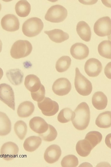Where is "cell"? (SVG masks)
<instances>
[{
  "mask_svg": "<svg viewBox=\"0 0 111 167\" xmlns=\"http://www.w3.org/2000/svg\"><path fill=\"white\" fill-rule=\"evenodd\" d=\"M73 112L69 108H65L61 109L57 116V120L60 123H65L72 120Z\"/></svg>",
  "mask_w": 111,
  "mask_h": 167,
  "instance_id": "1f68e13d",
  "label": "cell"
},
{
  "mask_svg": "<svg viewBox=\"0 0 111 167\" xmlns=\"http://www.w3.org/2000/svg\"><path fill=\"white\" fill-rule=\"evenodd\" d=\"M71 58L68 56H63L60 57L57 61L56 68L59 72H63L69 68L71 64Z\"/></svg>",
  "mask_w": 111,
  "mask_h": 167,
  "instance_id": "83f0119b",
  "label": "cell"
},
{
  "mask_svg": "<svg viewBox=\"0 0 111 167\" xmlns=\"http://www.w3.org/2000/svg\"><path fill=\"white\" fill-rule=\"evenodd\" d=\"M42 85L39 79L35 75H28L25 78V86L31 92H34L39 90Z\"/></svg>",
  "mask_w": 111,
  "mask_h": 167,
  "instance_id": "2e32d148",
  "label": "cell"
},
{
  "mask_svg": "<svg viewBox=\"0 0 111 167\" xmlns=\"http://www.w3.org/2000/svg\"><path fill=\"white\" fill-rule=\"evenodd\" d=\"M3 75V72L2 69L0 67V80L2 79Z\"/></svg>",
  "mask_w": 111,
  "mask_h": 167,
  "instance_id": "d590c367",
  "label": "cell"
},
{
  "mask_svg": "<svg viewBox=\"0 0 111 167\" xmlns=\"http://www.w3.org/2000/svg\"><path fill=\"white\" fill-rule=\"evenodd\" d=\"M15 10L17 14L20 17L27 16L31 11V6L27 0H20L16 3Z\"/></svg>",
  "mask_w": 111,
  "mask_h": 167,
  "instance_id": "484cf974",
  "label": "cell"
},
{
  "mask_svg": "<svg viewBox=\"0 0 111 167\" xmlns=\"http://www.w3.org/2000/svg\"><path fill=\"white\" fill-rule=\"evenodd\" d=\"M102 138V135L100 132L93 131L88 132L86 135L84 139L90 143L93 148L101 142Z\"/></svg>",
  "mask_w": 111,
  "mask_h": 167,
  "instance_id": "f1b7e54d",
  "label": "cell"
},
{
  "mask_svg": "<svg viewBox=\"0 0 111 167\" xmlns=\"http://www.w3.org/2000/svg\"><path fill=\"white\" fill-rule=\"evenodd\" d=\"M37 105L42 113L47 116H53L59 111L58 103L48 97H45L42 101L38 102Z\"/></svg>",
  "mask_w": 111,
  "mask_h": 167,
  "instance_id": "ba28073f",
  "label": "cell"
},
{
  "mask_svg": "<svg viewBox=\"0 0 111 167\" xmlns=\"http://www.w3.org/2000/svg\"><path fill=\"white\" fill-rule=\"evenodd\" d=\"M6 76L12 84L18 85L23 81V74L19 69L10 70L6 72Z\"/></svg>",
  "mask_w": 111,
  "mask_h": 167,
  "instance_id": "7402d4cb",
  "label": "cell"
},
{
  "mask_svg": "<svg viewBox=\"0 0 111 167\" xmlns=\"http://www.w3.org/2000/svg\"><path fill=\"white\" fill-rule=\"evenodd\" d=\"M111 62L108 63L106 66L104 72L106 77L109 79H111Z\"/></svg>",
  "mask_w": 111,
  "mask_h": 167,
  "instance_id": "e575fe53",
  "label": "cell"
},
{
  "mask_svg": "<svg viewBox=\"0 0 111 167\" xmlns=\"http://www.w3.org/2000/svg\"><path fill=\"white\" fill-rule=\"evenodd\" d=\"M39 135L44 141L51 142L55 139L57 135V132L55 128L48 124L47 130L44 133L39 134Z\"/></svg>",
  "mask_w": 111,
  "mask_h": 167,
  "instance_id": "4dcf8cb0",
  "label": "cell"
},
{
  "mask_svg": "<svg viewBox=\"0 0 111 167\" xmlns=\"http://www.w3.org/2000/svg\"><path fill=\"white\" fill-rule=\"evenodd\" d=\"M67 15V10L64 7L60 5H55L48 10L45 19L52 23H58L64 21Z\"/></svg>",
  "mask_w": 111,
  "mask_h": 167,
  "instance_id": "5b68a950",
  "label": "cell"
},
{
  "mask_svg": "<svg viewBox=\"0 0 111 167\" xmlns=\"http://www.w3.org/2000/svg\"><path fill=\"white\" fill-rule=\"evenodd\" d=\"M42 141V139L39 136H30L25 139L23 144V147L26 151L30 152H33L39 147Z\"/></svg>",
  "mask_w": 111,
  "mask_h": 167,
  "instance_id": "44dd1931",
  "label": "cell"
},
{
  "mask_svg": "<svg viewBox=\"0 0 111 167\" xmlns=\"http://www.w3.org/2000/svg\"><path fill=\"white\" fill-rule=\"evenodd\" d=\"M72 88L71 83L65 78H60L54 82L52 90L56 94L59 96L65 95L70 92Z\"/></svg>",
  "mask_w": 111,
  "mask_h": 167,
  "instance_id": "30bf717a",
  "label": "cell"
},
{
  "mask_svg": "<svg viewBox=\"0 0 111 167\" xmlns=\"http://www.w3.org/2000/svg\"><path fill=\"white\" fill-rule=\"evenodd\" d=\"M45 94V88L42 84L39 90L34 92H31V97L33 100L38 102H40L43 99Z\"/></svg>",
  "mask_w": 111,
  "mask_h": 167,
  "instance_id": "836d02e7",
  "label": "cell"
},
{
  "mask_svg": "<svg viewBox=\"0 0 111 167\" xmlns=\"http://www.w3.org/2000/svg\"><path fill=\"white\" fill-rule=\"evenodd\" d=\"M84 69L85 73L88 76L95 77L98 76L101 72L102 66L98 59L91 58L85 62Z\"/></svg>",
  "mask_w": 111,
  "mask_h": 167,
  "instance_id": "8fae6325",
  "label": "cell"
},
{
  "mask_svg": "<svg viewBox=\"0 0 111 167\" xmlns=\"http://www.w3.org/2000/svg\"><path fill=\"white\" fill-rule=\"evenodd\" d=\"M35 109V106L31 101H26L20 104L19 105L17 113L21 118H27L31 116Z\"/></svg>",
  "mask_w": 111,
  "mask_h": 167,
  "instance_id": "ffe728a7",
  "label": "cell"
},
{
  "mask_svg": "<svg viewBox=\"0 0 111 167\" xmlns=\"http://www.w3.org/2000/svg\"><path fill=\"white\" fill-rule=\"evenodd\" d=\"M19 148L15 143L8 142L4 143L1 147L0 155L2 158L7 161L13 159L17 156Z\"/></svg>",
  "mask_w": 111,
  "mask_h": 167,
  "instance_id": "9c48e42d",
  "label": "cell"
},
{
  "mask_svg": "<svg viewBox=\"0 0 111 167\" xmlns=\"http://www.w3.org/2000/svg\"><path fill=\"white\" fill-rule=\"evenodd\" d=\"M44 32L51 40L56 43H61L68 39L69 37L67 33L59 29L45 31Z\"/></svg>",
  "mask_w": 111,
  "mask_h": 167,
  "instance_id": "ac0fdd59",
  "label": "cell"
},
{
  "mask_svg": "<svg viewBox=\"0 0 111 167\" xmlns=\"http://www.w3.org/2000/svg\"><path fill=\"white\" fill-rule=\"evenodd\" d=\"M111 113L110 111H106L100 113L97 117L95 124L99 127L106 128L111 125Z\"/></svg>",
  "mask_w": 111,
  "mask_h": 167,
  "instance_id": "d4e9b609",
  "label": "cell"
},
{
  "mask_svg": "<svg viewBox=\"0 0 111 167\" xmlns=\"http://www.w3.org/2000/svg\"><path fill=\"white\" fill-rule=\"evenodd\" d=\"M61 154L60 147L57 144H52L45 150L44 155L45 160L47 163L52 164L57 161Z\"/></svg>",
  "mask_w": 111,
  "mask_h": 167,
  "instance_id": "5bb4252c",
  "label": "cell"
},
{
  "mask_svg": "<svg viewBox=\"0 0 111 167\" xmlns=\"http://www.w3.org/2000/svg\"><path fill=\"white\" fill-rule=\"evenodd\" d=\"M111 43L110 41L104 40L101 41L98 46V51L99 54L105 58H111Z\"/></svg>",
  "mask_w": 111,
  "mask_h": 167,
  "instance_id": "4316f807",
  "label": "cell"
},
{
  "mask_svg": "<svg viewBox=\"0 0 111 167\" xmlns=\"http://www.w3.org/2000/svg\"><path fill=\"white\" fill-rule=\"evenodd\" d=\"M14 132L18 138L23 140L27 132V126L23 121L19 120L16 122L14 126Z\"/></svg>",
  "mask_w": 111,
  "mask_h": 167,
  "instance_id": "f546056e",
  "label": "cell"
},
{
  "mask_svg": "<svg viewBox=\"0 0 111 167\" xmlns=\"http://www.w3.org/2000/svg\"><path fill=\"white\" fill-rule=\"evenodd\" d=\"M108 99L106 96L102 92H95L92 98V103L94 107L98 110H103L107 106Z\"/></svg>",
  "mask_w": 111,
  "mask_h": 167,
  "instance_id": "d6986e66",
  "label": "cell"
},
{
  "mask_svg": "<svg viewBox=\"0 0 111 167\" xmlns=\"http://www.w3.org/2000/svg\"><path fill=\"white\" fill-rule=\"evenodd\" d=\"M95 33L99 36L110 35L111 34V21L108 16L98 19L95 23L93 27Z\"/></svg>",
  "mask_w": 111,
  "mask_h": 167,
  "instance_id": "8992f818",
  "label": "cell"
},
{
  "mask_svg": "<svg viewBox=\"0 0 111 167\" xmlns=\"http://www.w3.org/2000/svg\"><path fill=\"white\" fill-rule=\"evenodd\" d=\"M29 125L33 131L39 134L45 132L48 128V124L44 119L39 116L32 118L29 121Z\"/></svg>",
  "mask_w": 111,
  "mask_h": 167,
  "instance_id": "9a60e30c",
  "label": "cell"
},
{
  "mask_svg": "<svg viewBox=\"0 0 111 167\" xmlns=\"http://www.w3.org/2000/svg\"><path fill=\"white\" fill-rule=\"evenodd\" d=\"M2 9V5L1 3H0V11H1Z\"/></svg>",
  "mask_w": 111,
  "mask_h": 167,
  "instance_id": "74e56055",
  "label": "cell"
},
{
  "mask_svg": "<svg viewBox=\"0 0 111 167\" xmlns=\"http://www.w3.org/2000/svg\"><path fill=\"white\" fill-rule=\"evenodd\" d=\"M78 158L73 155H68L64 156L62 159L61 164L63 167H76L78 165Z\"/></svg>",
  "mask_w": 111,
  "mask_h": 167,
  "instance_id": "d6a6232c",
  "label": "cell"
},
{
  "mask_svg": "<svg viewBox=\"0 0 111 167\" xmlns=\"http://www.w3.org/2000/svg\"><path fill=\"white\" fill-rule=\"evenodd\" d=\"M11 130V123L7 115L0 111V136L9 134Z\"/></svg>",
  "mask_w": 111,
  "mask_h": 167,
  "instance_id": "603a6c76",
  "label": "cell"
},
{
  "mask_svg": "<svg viewBox=\"0 0 111 167\" xmlns=\"http://www.w3.org/2000/svg\"><path fill=\"white\" fill-rule=\"evenodd\" d=\"M74 85L76 91L81 95L88 96L92 91L91 83L80 73L78 67L75 69Z\"/></svg>",
  "mask_w": 111,
  "mask_h": 167,
  "instance_id": "277c9868",
  "label": "cell"
},
{
  "mask_svg": "<svg viewBox=\"0 0 111 167\" xmlns=\"http://www.w3.org/2000/svg\"><path fill=\"white\" fill-rule=\"evenodd\" d=\"M44 26L41 19L36 17L28 19L23 23L22 32L26 36L33 37L38 35L43 30Z\"/></svg>",
  "mask_w": 111,
  "mask_h": 167,
  "instance_id": "7a4b0ae2",
  "label": "cell"
},
{
  "mask_svg": "<svg viewBox=\"0 0 111 167\" xmlns=\"http://www.w3.org/2000/svg\"><path fill=\"white\" fill-rule=\"evenodd\" d=\"M2 43L1 41L0 40V53L2 50Z\"/></svg>",
  "mask_w": 111,
  "mask_h": 167,
  "instance_id": "8d00e7d4",
  "label": "cell"
},
{
  "mask_svg": "<svg viewBox=\"0 0 111 167\" xmlns=\"http://www.w3.org/2000/svg\"><path fill=\"white\" fill-rule=\"evenodd\" d=\"M77 33L83 41H89L91 38V28L85 22L81 21L78 22L76 27Z\"/></svg>",
  "mask_w": 111,
  "mask_h": 167,
  "instance_id": "e0dca14e",
  "label": "cell"
},
{
  "mask_svg": "<svg viewBox=\"0 0 111 167\" xmlns=\"http://www.w3.org/2000/svg\"><path fill=\"white\" fill-rule=\"evenodd\" d=\"M0 100L12 109L15 110L14 93L9 85L6 83L0 84Z\"/></svg>",
  "mask_w": 111,
  "mask_h": 167,
  "instance_id": "52a82bcc",
  "label": "cell"
},
{
  "mask_svg": "<svg viewBox=\"0 0 111 167\" xmlns=\"http://www.w3.org/2000/svg\"><path fill=\"white\" fill-rule=\"evenodd\" d=\"M90 113L89 107L86 102L80 103L73 112L71 120L74 127L79 130L85 129L89 123Z\"/></svg>",
  "mask_w": 111,
  "mask_h": 167,
  "instance_id": "6da1fadb",
  "label": "cell"
},
{
  "mask_svg": "<svg viewBox=\"0 0 111 167\" xmlns=\"http://www.w3.org/2000/svg\"><path fill=\"white\" fill-rule=\"evenodd\" d=\"M70 53L73 58L81 60L85 58L88 56L89 49L85 44L82 43H76L71 47Z\"/></svg>",
  "mask_w": 111,
  "mask_h": 167,
  "instance_id": "4fadbf2b",
  "label": "cell"
},
{
  "mask_svg": "<svg viewBox=\"0 0 111 167\" xmlns=\"http://www.w3.org/2000/svg\"><path fill=\"white\" fill-rule=\"evenodd\" d=\"M92 149L90 143L85 139L78 141L76 145V150L77 153L83 157L88 156Z\"/></svg>",
  "mask_w": 111,
  "mask_h": 167,
  "instance_id": "cb8c5ba5",
  "label": "cell"
},
{
  "mask_svg": "<svg viewBox=\"0 0 111 167\" xmlns=\"http://www.w3.org/2000/svg\"><path fill=\"white\" fill-rule=\"evenodd\" d=\"M1 24L2 28L9 32H14L19 29V22L17 17L13 14H8L2 19Z\"/></svg>",
  "mask_w": 111,
  "mask_h": 167,
  "instance_id": "7c38bea8",
  "label": "cell"
},
{
  "mask_svg": "<svg viewBox=\"0 0 111 167\" xmlns=\"http://www.w3.org/2000/svg\"><path fill=\"white\" fill-rule=\"evenodd\" d=\"M32 49V45L29 41L20 40L14 43L10 49V54L12 58L19 59L29 55Z\"/></svg>",
  "mask_w": 111,
  "mask_h": 167,
  "instance_id": "3957f363",
  "label": "cell"
}]
</instances>
